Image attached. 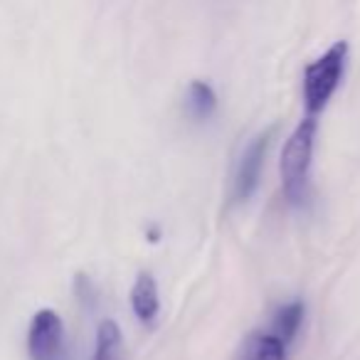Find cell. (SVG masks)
Here are the masks:
<instances>
[{"mask_svg": "<svg viewBox=\"0 0 360 360\" xmlns=\"http://www.w3.org/2000/svg\"><path fill=\"white\" fill-rule=\"evenodd\" d=\"M316 131H319V119L304 116L299 126L291 131V136L284 143V150H281V188H284V195L291 205L301 202L306 195L311 160H314Z\"/></svg>", "mask_w": 360, "mask_h": 360, "instance_id": "1", "label": "cell"}, {"mask_svg": "<svg viewBox=\"0 0 360 360\" xmlns=\"http://www.w3.org/2000/svg\"><path fill=\"white\" fill-rule=\"evenodd\" d=\"M350 45L345 40H335L321 57H316L304 70V116L319 119L321 111L328 106L330 96L335 94L340 79L345 75Z\"/></svg>", "mask_w": 360, "mask_h": 360, "instance_id": "2", "label": "cell"}, {"mask_svg": "<svg viewBox=\"0 0 360 360\" xmlns=\"http://www.w3.org/2000/svg\"><path fill=\"white\" fill-rule=\"evenodd\" d=\"M276 126L259 131L257 136H252L250 143L242 148L240 158L235 163V173H232V200L245 202L252 198V193L257 191L262 178V165H264L266 150H269L271 136H274Z\"/></svg>", "mask_w": 360, "mask_h": 360, "instance_id": "3", "label": "cell"}, {"mask_svg": "<svg viewBox=\"0 0 360 360\" xmlns=\"http://www.w3.org/2000/svg\"><path fill=\"white\" fill-rule=\"evenodd\" d=\"M65 348V323L55 309H40L27 326V355L32 360H60Z\"/></svg>", "mask_w": 360, "mask_h": 360, "instance_id": "4", "label": "cell"}, {"mask_svg": "<svg viewBox=\"0 0 360 360\" xmlns=\"http://www.w3.org/2000/svg\"><path fill=\"white\" fill-rule=\"evenodd\" d=\"M131 309H134L136 319L146 326H150L158 319L160 296L155 276L150 271H139V276H136L134 286H131Z\"/></svg>", "mask_w": 360, "mask_h": 360, "instance_id": "5", "label": "cell"}, {"mask_svg": "<svg viewBox=\"0 0 360 360\" xmlns=\"http://www.w3.org/2000/svg\"><path fill=\"white\" fill-rule=\"evenodd\" d=\"M235 360H286V345L269 330H252L242 340Z\"/></svg>", "mask_w": 360, "mask_h": 360, "instance_id": "6", "label": "cell"}, {"mask_svg": "<svg viewBox=\"0 0 360 360\" xmlns=\"http://www.w3.org/2000/svg\"><path fill=\"white\" fill-rule=\"evenodd\" d=\"M304 314H306V306L304 301H289V304H281L279 309L271 314V326H269V333L276 335L281 343L289 348V343L296 338L299 333L301 323H304Z\"/></svg>", "mask_w": 360, "mask_h": 360, "instance_id": "7", "label": "cell"}, {"mask_svg": "<svg viewBox=\"0 0 360 360\" xmlns=\"http://www.w3.org/2000/svg\"><path fill=\"white\" fill-rule=\"evenodd\" d=\"M217 109V94L212 89L210 82L205 79H193L188 84L186 94V111L193 121H205L215 114Z\"/></svg>", "mask_w": 360, "mask_h": 360, "instance_id": "8", "label": "cell"}, {"mask_svg": "<svg viewBox=\"0 0 360 360\" xmlns=\"http://www.w3.org/2000/svg\"><path fill=\"white\" fill-rule=\"evenodd\" d=\"M91 360H124V335L114 319H104L96 328Z\"/></svg>", "mask_w": 360, "mask_h": 360, "instance_id": "9", "label": "cell"}]
</instances>
